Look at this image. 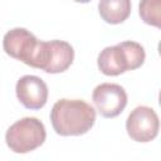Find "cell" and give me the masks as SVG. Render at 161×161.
I'll return each instance as SVG.
<instances>
[{
	"label": "cell",
	"instance_id": "obj_4",
	"mask_svg": "<svg viewBox=\"0 0 161 161\" xmlns=\"http://www.w3.org/2000/svg\"><path fill=\"white\" fill-rule=\"evenodd\" d=\"M74 59L73 47L64 40L40 42L35 68L47 73H62L67 70Z\"/></svg>",
	"mask_w": 161,
	"mask_h": 161
},
{
	"label": "cell",
	"instance_id": "obj_6",
	"mask_svg": "<svg viewBox=\"0 0 161 161\" xmlns=\"http://www.w3.org/2000/svg\"><path fill=\"white\" fill-rule=\"evenodd\" d=\"M39 42L34 34L24 28H14L9 30L3 39V47L8 55L21 60L26 65H33Z\"/></svg>",
	"mask_w": 161,
	"mask_h": 161
},
{
	"label": "cell",
	"instance_id": "obj_3",
	"mask_svg": "<svg viewBox=\"0 0 161 161\" xmlns=\"http://www.w3.org/2000/svg\"><path fill=\"white\" fill-rule=\"evenodd\" d=\"M47 138L45 127L35 117H24L13 123L6 133L5 142L15 153H28L40 147Z\"/></svg>",
	"mask_w": 161,
	"mask_h": 161
},
{
	"label": "cell",
	"instance_id": "obj_10",
	"mask_svg": "<svg viewBox=\"0 0 161 161\" xmlns=\"http://www.w3.org/2000/svg\"><path fill=\"white\" fill-rule=\"evenodd\" d=\"M141 19L152 26L161 25V0H141L138 6Z\"/></svg>",
	"mask_w": 161,
	"mask_h": 161
},
{
	"label": "cell",
	"instance_id": "obj_11",
	"mask_svg": "<svg viewBox=\"0 0 161 161\" xmlns=\"http://www.w3.org/2000/svg\"><path fill=\"white\" fill-rule=\"evenodd\" d=\"M75 3H82V4H86V3H89L91 0H74Z\"/></svg>",
	"mask_w": 161,
	"mask_h": 161
},
{
	"label": "cell",
	"instance_id": "obj_2",
	"mask_svg": "<svg viewBox=\"0 0 161 161\" xmlns=\"http://www.w3.org/2000/svg\"><path fill=\"white\" fill-rule=\"evenodd\" d=\"M145 49L137 42L127 40L106 47L98 55L97 64L104 75L114 77L140 68L145 62Z\"/></svg>",
	"mask_w": 161,
	"mask_h": 161
},
{
	"label": "cell",
	"instance_id": "obj_7",
	"mask_svg": "<svg viewBox=\"0 0 161 161\" xmlns=\"http://www.w3.org/2000/svg\"><path fill=\"white\" fill-rule=\"evenodd\" d=\"M92 99L98 113L104 118L117 117L127 106V93L116 83L98 84L93 91Z\"/></svg>",
	"mask_w": 161,
	"mask_h": 161
},
{
	"label": "cell",
	"instance_id": "obj_1",
	"mask_svg": "<svg viewBox=\"0 0 161 161\" xmlns=\"http://www.w3.org/2000/svg\"><path fill=\"white\" fill-rule=\"evenodd\" d=\"M50 122L60 136H80L96 122L94 108L82 99H59L50 111Z\"/></svg>",
	"mask_w": 161,
	"mask_h": 161
},
{
	"label": "cell",
	"instance_id": "obj_8",
	"mask_svg": "<svg viewBox=\"0 0 161 161\" xmlns=\"http://www.w3.org/2000/svg\"><path fill=\"white\" fill-rule=\"evenodd\" d=\"M16 97L28 109H40L48 101V87L45 82L36 75L21 77L15 87Z\"/></svg>",
	"mask_w": 161,
	"mask_h": 161
},
{
	"label": "cell",
	"instance_id": "obj_9",
	"mask_svg": "<svg viewBox=\"0 0 161 161\" xmlns=\"http://www.w3.org/2000/svg\"><path fill=\"white\" fill-rule=\"evenodd\" d=\"M131 0H99L98 11L108 24H121L131 14Z\"/></svg>",
	"mask_w": 161,
	"mask_h": 161
},
{
	"label": "cell",
	"instance_id": "obj_5",
	"mask_svg": "<svg viewBox=\"0 0 161 161\" xmlns=\"http://www.w3.org/2000/svg\"><path fill=\"white\" fill-rule=\"evenodd\" d=\"M126 130L133 141L150 142L158 135V116L151 107L138 106L128 114L126 121Z\"/></svg>",
	"mask_w": 161,
	"mask_h": 161
}]
</instances>
